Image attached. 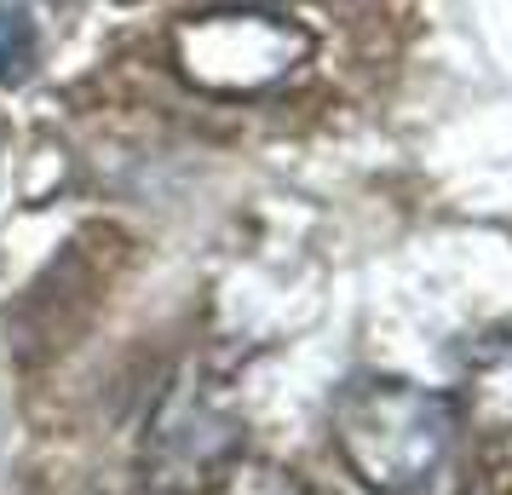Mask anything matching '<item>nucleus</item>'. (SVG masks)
Wrapping results in <instances>:
<instances>
[{
    "instance_id": "f257e3e1",
    "label": "nucleus",
    "mask_w": 512,
    "mask_h": 495,
    "mask_svg": "<svg viewBox=\"0 0 512 495\" xmlns=\"http://www.w3.org/2000/svg\"><path fill=\"white\" fill-rule=\"evenodd\" d=\"M334 449L351 478L374 495H415L432 484L443 455L455 449L461 415L455 398H443L415 380H351L334 398Z\"/></svg>"
},
{
    "instance_id": "f03ea898",
    "label": "nucleus",
    "mask_w": 512,
    "mask_h": 495,
    "mask_svg": "<svg viewBox=\"0 0 512 495\" xmlns=\"http://www.w3.org/2000/svg\"><path fill=\"white\" fill-rule=\"evenodd\" d=\"M173 58L208 93H265L311 58V35L282 12L219 6L173 29Z\"/></svg>"
},
{
    "instance_id": "7ed1b4c3",
    "label": "nucleus",
    "mask_w": 512,
    "mask_h": 495,
    "mask_svg": "<svg viewBox=\"0 0 512 495\" xmlns=\"http://www.w3.org/2000/svg\"><path fill=\"white\" fill-rule=\"evenodd\" d=\"M242 432H236L231 409L213 398L208 386H179L156 415L150 432V472L156 484L173 495H196L213 490L225 472H231Z\"/></svg>"
},
{
    "instance_id": "20e7f679",
    "label": "nucleus",
    "mask_w": 512,
    "mask_h": 495,
    "mask_svg": "<svg viewBox=\"0 0 512 495\" xmlns=\"http://www.w3.org/2000/svg\"><path fill=\"white\" fill-rule=\"evenodd\" d=\"M455 415L484 426L489 438H512V334H489L472 346Z\"/></svg>"
},
{
    "instance_id": "39448f33",
    "label": "nucleus",
    "mask_w": 512,
    "mask_h": 495,
    "mask_svg": "<svg viewBox=\"0 0 512 495\" xmlns=\"http://www.w3.org/2000/svg\"><path fill=\"white\" fill-rule=\"evenodd\" d=\"M41 64V35L29 0H0V87H24Z\"/></svg>"
},
{
    "instance_id": "423d86ee",
    "label": "nucleus",
    "mask_w": 512,
    "mask_h": 495,
    "mask_svg": "<svg viewBox=\"0 0 512 495\" xmlns=\"http://www.w3.org/2000/svg\"><path fill=\"white\" fill-rule=\"evenodd\" d=\"M208 495H300V490H294L282 472H236V467H231Z\"/></svg>"
}]
</instances>
